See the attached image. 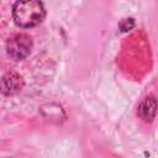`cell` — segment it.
<instances>
[{"mask_svg": "<svg viewBox=\"0 0 158 158\" xmlns=\"http://www.w3.org/2000/svg\"><path fill=\"white\" fill-rule=\"evenodd\" d=\"M46 16L41 0H17L12 6V17L17 26L30 28L40 25Z\"/></svg>", "mask_w": 158, "mask_h": 158, "instance_id": "6da1fadb", "label": "cell"}, {"mask_svg": "<svg viewBox=\"0 0 158 158\" xmlns=\"http://www.w3.org/2000/svg\"><path fill=\"white\" fill-rule=\"evenodd\" d=\"M23 86L22 78L15 72H7L2 77V94L6 96L19 93Z\"/></svg>", "mask_w": 158, "mask_h": 158, "instance_id": "3957f363", "label": "cell"}, {"mask_svg": "<svg viewBox=\"0 0 158 158\" xmlns=\"http://www.w3.org/2000/svg\"><path fill=\"white\" fill-rule=\"evenodd\" d=\"M32 49V40L26 33H17L10 37L6 42L7 56L14 60L25 59Z\"/></svg>", "mask_w": 158, "mask_h": 158, "instance_id": "7a4b0ae2", "label": "cell"}, {"mask_svg": "<svg viewBox=\"0 0 158 158\" xmlns=\"http://www.w3.org/2000/svg\"><path fill=\"white\" fill-rule=\"evenodd\" d=\"M157 99L152 95L147 96L143 99V101L139 104L138 106V110H137V114L138 116L146 121V122H152L153 118L156 117V114H157Z\"/></svg>", "mask_w": 158, "mask_h": 158, "instance_id": "277c9868", "label": "cell"}]
</instances>
